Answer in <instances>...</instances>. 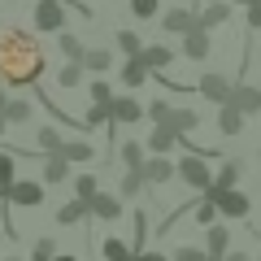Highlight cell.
Instances as JSON below:
<instances>
[{
  "instance_id": "cell-21",
  "label": "cell",
  "mask_w": 261,
  "mask_h": 261,
  "mask_svg": "<svg viewBox=\"0 0 261 261\" xmlns=\"http://www.w3.org/2000/svg\"><path fill=\"white\" fill-rule=\"evenodd\" d=\"M218 130H222V135H240L244 130V113L235 109V105H218Z\"/></svg>"
},
{
  "instance_id": "cell-31",
  "label": "cell",
  "mask_w": 261,
  "mask_h": 261,
  "mask_svg": "<svg viewBox=\"0 0 261 261\" xmlns=\"http://www.w3.org/2000/svg\"><path fill=\"white\" fill-rule=\"evenodd\" d=\"M57 48H61L65 61H79V57H83V39L70 35V31H57Z\"/></svg>"
},
{
  "instance_id": "cell-40",
  "label": "cell",
  "mask_w": 261,
  "mask_h": 261,
  "mask_svg": "<svg viewBox=\"0 0 261 261\" xmlns=\"http://www.w3.org/2000/svg\"><path fill=\"white\" fill-rule=\"evenodd\" d=\"M92 100H100V105H109V100H113V87L105 83V79H96V83H92Z\"/></svg>"
},
{
  "instance_id": "cell-43",
  "label": "cell",
  "mask_w": 261,
  "mask_h": 261,
  "mask_svg": "<svg viewBox=\"0 0 261 261\" xmlns=\"http://www.w3.org/2000/svg\"><path fill=\"white\" fill-rule=\"evenodd\" d=\"M218 261H252V257H248V252H240V248H235V252L226 248V252H222V257H218Z\"/></svg>"
},
{
  "instance_id": "cell-46",
  "label": "cell",
  "mask_w": 261,
  "mask_h": 261,
  "mask_svg": "<svg viewBox=\"0 0 261 261\" xmlns=\"http://www.w3.org/2000/svg\"><path fill=\"white\" fill-rule=\"evenodd\" d=\"M231 5H248V0H231Z\"/></svg>"
},
{
  "instance_id": "cell-32",
  "label": "cell",
  "mask_w": 261,
  "mask_h": 261,
  "mask_svg": "<svg viewBox=\"0 0 261 261\" xmlns=\"http://www.w3.org/2000/svg\"><path fill=\"white\" fill-rule=\"evenodd\" d=\"M13 178H18V161H13V152H0V192H9Z\"/></svg>"
},
{
  "instance_id": "cell-22",
  "label": "cell",
  "mask_w": 261,
  "mask_h": 261,
  "mask_svg": "<svg viewBox=\"0 0 261 261\" xmlns=\"http://www.w3.org/2000/svg\"><path fill=\"white\" fill-rule=\"evenodd\" d=\"M57 152H61L70 166H74V161H92V157H96V148H92L87 140H61V148H57Z\"/></svg>"
},
{
  "instance_id": "cell-49",
  "label": "cell",
  "mask_w": 261,
  "mask_h": 261,
  "mask_svg": "<svg viewBox=\"0 0 261 261\" xmlns=\"http://www.w3.org/2000/svg\"><path fill=\"white\" fill-rule=\"evenodd\" d=\"M257 87H261V83H257Z\"/></svg>"
},
{
  "instance_id": "cell-10",
  "label": "cell",
  "mask_w": 261,
  "mask_h": 261,
  "mask_svg": "<svg viewBox=\"0 0 261 261\" xmlns=\"http://www.w3.org/2000/svg\"><path fill=\"white\" fill-rule=\"evenodd\" d=\"M144 183H170V178H174V161H166V152H152V157H144Z\"/></svg>"
},
{
  "instance_id": "cell-42",
  "label": "cell",
  "mask_w": 261,
  "mask_h": 261,
  "mask_svg": "<svg viewBox=\"0 0 261 261\" xmlns=\"http://www.w3.org/2000/svg\"><path fill=\"white\" fill-rule=\"evenodd\" d=\"M130 261H170V257H166V252H157V248H140Z\"/></svg>"
},
{
  "instance_id": "cell-30",
  "label": "cell",
  "mask_w": 261,
  "mask_h": 261,
  "mask_svg": "<svg viewBox=\"0 0 261 261\" xmlns=\"http://www.w3.org/2000/svg\"><path fill=\"white\" fill-rule=\"evenodd\" d=\"M100 252H105L109 261H130V257H135V248H130L126 240H118V235H109V240L100 244Z\"/></svg>"
},
{
  "instance_id": "cell-16",
  "label": "cell",
  "mask_w": 261,
  "mask_h": 261,
  "mask_svg": "<svg viewBox=\"0 0 261 261\" xmlns=\"http://www.w3.org/2000/svg\"><path fill=\"white\" fill-rule=\"evenodd\" d=\"M140 61L148 65V74H157V70H166V65L174 61V53H170L166 44H144L140 48Z\"/></svg>"
},
{
  "instance_id": "cell-29",
  "label": "cell",
  "mask_w": 261,
  "mask_h": 261,
  "mask_svg": "<svg viewBox=\"0 0 261 261\" xmlns=\"http://www.w3.org/2000/svg\"><path fill=\"white\" fill-rule=\"evenodd\" d=\"M96 126H113L109 105H100V100H92V109L83 113V130H96Z\"/></svg>"
},
{
  "instance_id": "cell-20",
  "label": "cell",
  "mask_w": 261,
  "mask_h": 261,
  "mask_svg": "<svg viewBox=\"0 0 261 261\" xmlns=\"http://www.w3.org/2000/svg\"><path fill=\"white\" fill-rule=\"evenodd\" d=\"M148 65H144L140 61V57H126V61H122V83H126V87H144V83H148Z\"/></svg>"
},
{
  "instance_id": "cell-37",
  "label": "cell",
  "mask_w": 261,
  "mask_h": 261,
  "mask_svg": "<svg viewBox=\"0 0 261 261\" xmlns=\"http://www.w3.org/2000/svg\"><path fill=\"white\" fill-rule=\"evenodd\" d=\"M174 261H214L205 248H196V244H183V248H174Z\"/></svg>"
},
{
  "instance_id": "cell-9",
  "label": "cell",
  "mask_w": 261,
  "mask_h": 261,
  "mask_svg": "<svg viewBox=\"0 0 261 261\" xmlns=\"http://www.w3.org/2000/svg\"><path fill=\"white\" fill-rule=\"evenodd\" d=\"M109 118H113V126H122V122L130 126V122L144 118V105L135 100V96H113L109 100Z\"/></svg>"
},
{
  "instance_id": "cell-3",
  "label": "cell",
  "mask_w": 261,
  "mask_h": 261,
  "mask_svg": "<svg viewBox=\"0 0 261 261\" xmlns=\"http://www.w3.org/2000/svg\"><path fill=\"white\" fill-rule=\"evenodd\" d=\"M35 31L44 35L65 31V0H35Z\"/></svg>"
},
{
  "instance_id": "cell-28",
  "label": "cell",
  "mask_w": 261,
  "mask_h": 261,
  "mask_svg": "<svg viewBox=\"0 0 261 261\" xmlns=\"http://www.w3.org/2000/svg\"><path fill=\"white\" fill-rule=\"evenodd\" d=\"M118 157H122V166H126V170H140L144 157H148V148H144V144H135V140H126V144L118 148Z\"/></svg>"
},
{
  "instance_id": "cell-45",
  "label": "cell",
  "mask_w": 261,
  "mask_h": 261,
  "mask_svg": "<svg viewBox=\"0 0 261 261\" xmlns=\"http://www.w3.org/2000/svg\"><path fill=\"white\" fill-rule=\"evenodd\" d=\"M5 130H9V122H5V113H0V135H5Z\"/></svg>"
},
{
  "instance_id": "cell-23",
  "label": "cell",
  "mask_w": 261,
  "mask_h": 261,
  "mask_svg": "<svg viewBox=\"0 0 261 261\" xmlns=\"http://www.w3.org/2000/svg\"><path fill=\"white\" fill-rule=\"evenodd\" d=\"M0 113H5V122H9V126H22V122H31V105L22 100V96H9Z\"/></svg>"
},
{
  "instance_id": "cell-35",
  "label": "cell",
  "mask_w": 261,
  "mask_h": 261,
  "mask_svg": "<svg viewBox=\"0 0 261 261\" xmlns=\"http://www.w3.org/2000/svg\"><path fill=\"white\" fill-rule=\"evenodd\" d=\"M130 13L148 22V18H157V13H161V0H130Z\"/></svg>"
},
{
  "instance_id": "cell-18",
  "label": "cell",
  "mask_w": 261,
  "mask_h": 261,
  "mask_svg": "<svg viewBox=\"0 0 261 261\" xmlns=\"http://www.w3.org/2000/svg\"><path fill=\"white\" fill-rule=\"evenodd\" d=\"M79 61H83L87 74H105V70L113 65V53H109V48H83V57H79Z\"/></svg>"
},
{
  "instance_id": "cell-47",
  "label": "cell",
  "mask_w": 261,
  "mask_h": 261,
  "mask_svg": "<svg viewBox=\"0 0 261 261\" xmlns=\"http://www.w3.org/2000/svg\"><path fill=\"white\" fill-rule=\"evenodd\" d=\"M5 261H22V257H5Z\"/></svg>"
},
{
  "instance_id": "cell-11",
  "label": "cell",
  "mask_w": 261,
  "mask_h": 261,
  "mask_svg": "<svg viewBox=\"0 0 261 261\" xmlns=\"http://www.w3.org/2000/svg\"><path fill=\"white\" fill-rule=\"evenodd\" d=\"M196 92L205 96V100H214V105H226V100H231V79H226V74H205Z\"/></svg>"
},
{
  "instance_id": "cell-25",
  "label": "cell",
  "mask_w": 261,
  "mask_h": 261,
  "mask_svg": "<svg viewBox=\"0 0 261 261\" xmlns=\"http://www.w3.org/2000/svg\"><path fill=\"white\" fill-rule=\"evenodd\" d=\"M144 187H148V183H144V170H126V174H122V183H118V196H122V200H135Z\"/></svg>"
},
{
  "instance_id": "cell-19",
  "label": "cell",
  "mask_w": 261,
  "mask_h": 261,
  "mask_svg": "<svg viewBox=\"0 0 261 261\" xmlns=\"http://www.w3.org/2000/svg\"><path fill=\"white\" fill-rule=\"evenodd\" d=\"M161 27H166L170 35H183V31L196 27V9H170L166 18H161Z\"/></svg>"
},
{
  "instance_id": "cell-24",
  "label": "cell",
  "mask_w": 261,
  "mask_h": 261,
  "mask_svg": "<svg viewBox=\"0 0 261 261\" xmlns=\"http://www.w3.org/2000/svg\"><path fill=\"white\" fill-rule=\"evenodd\" d=\"M83 218H87V200H79V196L57 209V222H61V226H74V222H83Z\"/></svg>"
},
{
  "instance_id": "cell-15",
  "label": "cell",
  "mask_w": 261,
  "mask_h": 261,
  "mask_svg": "<svg viewBox=\"0 0 261 261\" xmlns=\"http://www.w3.org/2000/svg\"><path fill=\"white\" fill-rule=\"evenodd\" d=\"M144 148L148 152H170V148H178V135L166 126V122H152V135L144 140Z\"/></svg>"
},
{
  "instance_id": "cell-17",
  "label": "cell",
  "mask_w": 261,
  "mask_h": 261,
  "mask_svg": "<svg viewBox=\"0 0 261 261\" xmlns=\"http://www.w3.org/2000/svg\"><path fill=\"white\" fill-rule=\"evenodd\" d=\"M196 22L205 31H214V27H222V22H231V0H218V5H209V9H200L196 13Z\"/></svg>"
},
{
  "instance_id": "cell-41",
  "label": "cell",
  "mask_w": 261,
  "mask_h": 261,
  "mask_svg": "<svg viewBox=\"0 0 261 261\" xmlns=\"http://www.w3.org/2000/svg\"><path fill=\"white\" fill-rule=\"evenodd\" d=\"M244 9H248V27H252V31H261V0H248Z\"/></svg>"
},
{
  "instance_id": "cell-8",
  "label": "cell",
  "mask_w": 261,
  "mask_h": 261,
  "mask_svg": "<svg viewBox=\"0 0 261 261\" xmlns=\"http://www.w3.org/2000/svg\"><path fill=\"white\" fill-rule=\"evenodd\" d=\"M209 48H214V44H209V31L200 27V22H196L192 31H183V57H187V61H205Z\"/></svg>"
},
{
  "instance_id": "cell-48",
  "label": "cell",
  "mask_w": 261,
  "mask_h": 261,
  "mask_svg": "<svg viewBox=\"0 0 261 261\" xmlns=\"http://www.w3.org/2000/svg\"><path fill=\"white\" fill-rule=\"evenodd\" d=\"M0 200H5V192H0Z\"/></svg>"
},
{
  "instance_id": "cell-39",
  "label": "cell",
  "mask_w": 261,
  "mask_h": 261,
  "mask_svg": "<svg viewBox=\"0 0 261 261\" xmlns=\"http://www.w3.org/2000/svg\"><path fill=\"white\" fill-rule=\"evenodd\" d=\"M166 113H170V100H152V105H144V118H152V122H166Z\"/></svg>"
},
{
  "instance_id": "cell-36",
  "label": "cell",
  "mask_w": 261,
  "mask_h": 261,
  "mask_svg": "<svg viewBox=\"0 0 261 261\" xmlns=\"http://www.w3.org/2000/svg\"><path fill=\"white\" fill-rule=\"evenodd\" d=\"M53 257H57V244L48 240V235H44V240H35V248H31V261H53Z\"/></svg>"
},
{
  "instance_id": "cell-5",
  "label": "cell",
  "mask_w": 261,
  "mask_h": 261,
  "mask_svg": "<svg viewBox=\"0 0 261 261\" xmlns=\"http://www.w3.org/2000/svg\"><path fill=\"white\" fill-rule=\"evenodd\" d=\"M205 196L218 205V214H222V218H231V222H235V218H248V196H244V192H235V187H226V192L209 187Z\"/></svg>"
},
{
  "instance_id": "cell-44",
  "label": "cell",
  "mask_w": 261,
  "mask_h": 261,
  "mask_svg": "<svg viewBox=\"0 0 261 261\" xmlns=\"http://www.w3.org/2000/svg\"><path fill=\"white\" fill-rule=\"evenodd\" d=\"M5 100H9V92H5V83H0V109H5Z\"/></svg>"
},
{
  "instance_id": "cell-7",
  "label": "cell",
  "mask_w": 261,
  "mask_h": 261,
  "mask_svg": "<svg viewBox=\"0 0 261 261\" xmlns=\"http://www.w3.org/2000/svg\"><path fill=\"white\" fill-rule=\"evenodd\" d=\"M87 214H92V218H100V222H118V218H122V196L96 192L92 200H87Z\"/></svg>"
},
{
  "instance_id": "cell-33",
  "label": "cell",
  "mask_w": 261,
  "mask_h": 261,
  "mask_svg": "<svg viewBox=\"0 0 261 261\" xmlns=\"http://www.w3.org/2000/svg\"><path fill=\"white\" fill-rule=\"evenodd\" d=\"M35 140H39V152H57V148H61V135H57V126H39V130H35Z\"/></svg>"
},
{
  "instance_id": "cell-12",
  "label": "cell",
  "mask_w": 261,
  "mask_h": 261,
  "mask_svg": "<svg viewBox=\"0 0 261 261\" xmlns=\"http://www.w3.org/2000/svg\"><path fill=\"white\" fill-rule=\"evenodd\" d=\"M166 126L174 130V135H192V130L200 126V113H196V109H174V105H170V113H166Z\"/></svg>"
},
{
  "instance_id": "cell-1",
  "label": "cell",
  "mask_w": 261,
  "mask_h": 261,
  "mask_svg": "<svg viewBox=\"0 0 261 261\" xmlns=\"http://www.w3.org/2000/svg\"><path fill=\"white\" fill-rule=\"evenodd\" d=\"M48 70V57L44 48L35 44V35L18 27H5L0 31V83L5 87H35Z\"/></svg>"
},
{
  "instance_id": "cell-50",
  "label": "cell",
  "mask_w": 261,
  "mask_h": 261,
  "mask_svg": "<svg viewBox=\"0 0 261 261\" xmlns=\"http://www.w3.org/2000/svg\"><path fill=\"white\" fill-rule=\"evenodd\" d=\"M257 261H261V257H257Z\"/></svg>"
},
{
  "instance_id": "cell-14",
  "label": "cell",
  "mask_w": 261,
  "mask_h": 261,
  "mask_svg": "<svg viewBox=\"0 0 261 261\" xmlns=\"http://www.w3.org/2000/svg\"><path fill=\"white\" fill-rule=\"evenodd\" d=\"M44 178L48 187H57V183H65V178H70V161L61 157V152H44Z\"/></svg>"
},
{
  "instance_id": "cell-4",
  "label": "cell",
  "mask_w": 261,
  "mask_h": 261,
  "mask_svg": "<svg viewBox=\"0 0 261 261\" xmlns=\"http://www.w3.org/2000/svg\"><path fill=\"white\" fill-rule=\"evenodd\" d=\"M5 200L18 205V209H35V205H44V183H35V178H13Z\"/></svg>"
},
{
  "instance_id": "cell-34",
  "label": "cell",
  "mask_w": 261,
  "mask_h": 261,
  "mask_svg": "<svg viewBox=\"0 0 261 261\" xmlns=\"http://www.w3.org/2000/svg\"><path fill=\"white\" fill-rule=\"evenodd\" d=\"M113 39H118V48H122V53H126V57H140V35H135V31H118V35H113Z\"/></svg>"
},
{
  "instance_id": "cell-13",
  "label": "cell",
  "mask_w": 261,
  "mask_h": 261,
  "mask_svg": "<svg viewBox=\"0 0 261 261\" xmlns=\"http://www.w3.org/2000/svg\"><path fill=\"white\" fill-rule=\"evenodd\" d=\"M226 248H231V226H222V222H209V231H205V252L218 261Z\"/></svg>"
},
{
  "instance_id": "cell-6",
  "label": "cell",
  "mask_w": 261,
  "mask_h": 261,
  "mask_svg": "<svg viewBox=\"0 0 261 261\" xmlns=\"http://www.w3.org/2000/svg\"><path fill=\"white\" fill-rule=\"evenodd\" d=\"M226 105H235L244 118H252V113H261V87L257 83H231V100Z\"/></svg>"
},
{
  "instance_id": "cell-2",
  "label": "cell",
  "mask_w": 261,
  "mask_h": 261,
  "mask_svg": "<svg viewBox=\"0 0 261 261\" xmlns=\"http://www.w3.org/2000/svg\"><path fill=\"white\" fill-rule=\"evenodd\" d=\"M174 178H183L192 192H209V183H214V174H209L205 157H196V152H187V157L174 166Z\"/></svg>"
},
{
  "instance_id": "cell-38",
  "label": "cell",
  "mask_w": 261,
  "mask_h": 261,
  "mask_svg": "<svg viewBox=\"0 0 261 261\" xmlns=\"http://www.w3.org/2000/svg\"><path fill=\"white\" fill-rule=\"evenodd\" d=\"M74 192H79V200H92L100 187H96V178H92V174H79V178H74Z\"/></svg>"
},
{
  "instance_id": "cell-26",
  "label": "cell",
  "mask_w": 261,
  "mask_h": 261,
  "mask_svg": "<svg viewBox=\"0 0 261 261\" xmlns=\"http://www.w3.org/2000/svg\"><path fill=\"white\" fill-rule=\"evenodd\" d=\"M240 174H244V166H240V161H222V170L214 174V183H209V187L226 192V187H235V183H240Z\"/></svg>"
},
{
  "instance_id": "cell-27",
  "label": "cell",
  "mask_w": 261,
  "mask_h": 261,
  "mask_svg": "<svg viewBox=\"0 0 261 261\" xmlns=\"http://www.w3.org/2000/svg\"><path fill=\"white\" fill-rule=\"evenodd\" d=\"M83 79H87L83 61H65L61 70H57V83H61V87H83Z\"/></svg>"
}]
</instances>
